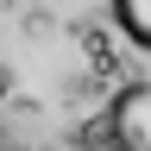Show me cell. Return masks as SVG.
I'll return each mask as SVG.
<instances>
[{
  "instance_id": "cell-1",
  "label": "cell",
  "mask_w": 151,
  "mask_h": 151,
  "mask_svg": "<svg viewBox=\"0 0 151 151\" xmlns=\"http://www.w3.org/2000/svg\"><path fill=\"white\" fill-rule=\"evenodd\" d=\"M0 151H151V0H0Z\"/></svg>"
}]
</instances>
